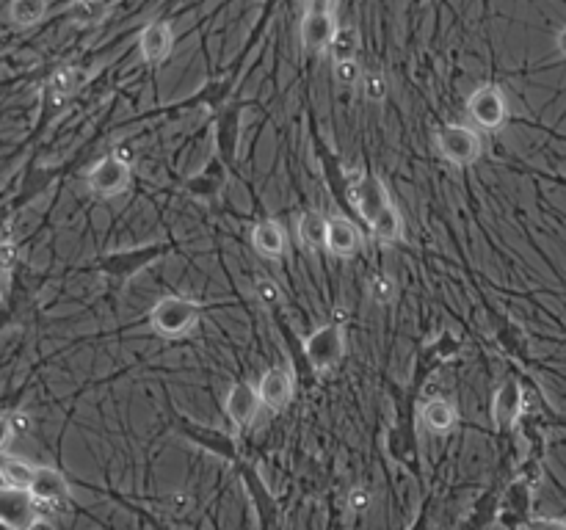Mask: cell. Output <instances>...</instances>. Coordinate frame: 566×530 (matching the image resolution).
Instances as JSON below:
<instances>
[{
  "label": "cell",
  "instance_id": "30",
  "mask_svg": "<svg viewBox=\"0 0 566 530\" xmlns=\"http://www.w3.org/2000/svg\"><path fill=\"white\" fill-rule=\"evenodd\" d=\"M108 14H111V6L100 3V0H81V3L67 6V17L78 25H100Z\"/></svg>",
  "mask_w": 566,
  "mask_h": 530
},
{
  "label": "cell",
  "instance_id": "15",
  "mask_svg": "<svg viewBox=\"0 0 566 530\" xmlns=\"http://www.w3.org/2000/svg\"><path fill=\"white\" fill-rule=\"evenodd\" d=\"M387 450L398 464H404L409 470H417L420 464V453H417V434L412 426V409L404 406L401 417L395 420V426L387 434Z\"/></svg>",
  "mask_w": 566,
  "mask_h": 530
},
{
  "label": "cell",
  "instance_id": "20",
  "mask_svg": "<svg viewBox=\"0 0 566 530\" xmlns=\"http://www.w3.org/2000/svg\"><path fill=\"white\" fill-rule=\"evenodd\" d=\"M139 47L141 56L147 64L158 67L161 61L169 58L174 47V28L166 20H158V23H150L139 36Z\"/></svg>",
  "mask_w": 566,
  "mask_h": 530
},
{
  "label": "cell",
  "instance_id": "45",
  "mask_svg": "<svg viewBox=\"0 0 566 530\" xmlns=\"http://www.w3.org/2000/svg\"><path fill=\"white\" fill-rule=\"evenodd\" d=\"M9 260H12V249H9V246H0V268H6Z\"/></svg>",
  "mask_w": 566,
  "mask_h": 530
},
{
  "label": "cell",
  "instance_id": "44",
  "mask_svg": "<svg viewBox=\"0 0 566 530\" xmlns=\"http://www.w3.org/2000/svg\"><path fill=\"white\" fill-rule=\"evenodd\" d=\"M12 426H14V431H25V428H28V417H25V415H14L12 417Z\"/></svg>",
  "mask_w": 566,
  "mask_h": 530
},
{
  "label": "cell",
  "instance_id": "7",
  "mask_svg": "<svg viewBox=\"0 0 566 530\" xmlns=\"http://www.w3.org/2000/svg\"><path fill=\"white\" fill-rule=\"evenodd\" d=\"M467 114H470L475 125L484 127V130H500L509 119V105H506V97H503V92L497 89L495 83H486V86H478L470 94Z\"/></svg>",
  "mask_w": 566,
  "mask_h": 530
},
{
  "label": "cell",
  "instance_id": "36",
  "mask_svg": "<svg viewBox=\"0 0 566 530\" xmlns=\"http://www.w3.org/2000/svg\"><path fill=\"white\" fill-rule=\"evenodd\" d=\"M370 299L376 304H390L395 299V282L387 274H376V277L368 282Z\"/></svg>",
  "mask_w": 566,
  "mask_h": 530
},
{
  "label": "cell",
  "instance_id": "32",
  "mask_svg": "<svg viewBox=\"0 0 566 530\" xmlns=\"http://www.w3.org/2000/svg\"><path fill=\"white\" fill-rule=\"evenodd\" d=\"M497 343L506 348V354L511 357L522 359V362H531V351H528V343H525V337H522L520 326H514L511 321L500 323V329H497Z\"/></svg>",
  "mask_w": 566,
  "mask_h": 530
},
{
  "label": "cell",
  "instance_id": "38",
  "mask_svg": "<svg viewBox=\"0 0 566 530\" xmlns=\"http://www.w3.org/2000/svg\"><path fill=\"white\" fill-rule=\"evenodd\" d=\"M362 75H365V72L359 70L357 61H343V64H335V81H337V86H343V89L357 86V83L362 81Z\"/></svg>",
  "mask_w": 566,
  "mask_h": 530
},
{
  "label": "cell",
  "instance_id": "4",
  "mask_svg": "<svg viewBox=\"0 0 566 530\" xmlns=\"http://www.w3.org/2000/svg\"><path fill=\"white\" fill-rule=\"evenodd\" d=\"M174 431L185 437L191 445L208 450L210 456H219V459L230 461V464H238L241 461V453H238V442L230 434H224L219 428L202 426V423H194L188 417H174Z\"/></svg>",
  "mask_w": 566,
  "mask_h": 530
},
{
  "label": "cell",
  "instance_id": "6",
  "mask_svg": "<svg viewBox=\"0 0 566 530\" xmlns=\"http://www.w3.org/2000/svg\"><path fill=\"white\" fill-rule=\"evenodd\" d=\"M437 144L442 158L453 166H470L481 158V139L467 125H442L437 130Z\"/></svg>",
  "mask_w": 566,
  "mask_h": 530
},
{
  "label": "cell",
  "instance_id": "40",
  "mask_svg": "<svg viewBox=\"0 0 566 530\" xmlns=\"http://www.w3.org/2000/svg\"><path fill=\"white\" fill-rule=\"evenodd\" d=\"M525 530H566V522L555 517H533Z\"/></svg>",
  "mask_w": 566,
  "mask_h": 530
},
{
  "label": "cell",
  "instance_id": "9",
  "mask_svg": "<svg viewBox=\"0 0 566 530\" xmlns=\"http://www.w3.org/2000/svg\"><path fill=\"white\" fill-rule=\"evenodd\" d=\"M528 409V398L517 376H509L503 381L495 392V401H492V420H495L497 431H509L522 420Z\"/></svg>",
  "mask_w": 566,
  "mask_h": 530
},
{
  "label": "cell",
  "instance_id": "21",
  "mask_svg": "<svg viewBox=\"0 0 566 530\" xmlns=\"http://www.w3.org/2000/svg\"><path fill=\"white\" fill-rule=\"evenodd\" d=\"M34 500L28 492L3 489L0 492V522L14 530H25L34 522Z\"/></svg>",
  "mask_w": 566,
  "mask_h": 530
},
{
  "label": "cell",
  "instance_id": "46",
  "mask_svg": "<svg viewBox=\"0 0 566 530\" xmlns=\"http://www.w3.org/2000/svg\"><path fill=\"white\" fill-rule=\"evenodd\" d=\"M0 530H14V528H9V525H3V522H0Z\"/></svg>",
  "mask_w": 566,
  "mask_h": 530
},
{
  "label": "cell",
  "instance_id": "17",
  "mask_svg": "<svg viewBox=\"0 0 566 530\" xmlns=\"http://www.w3.org/2000/svg\"><path fill=\"white\" fill-rule=\"evenodd\" d=\"M232 86H235V78H216V81L205 83L197 94L185 97L180 103L169 105V108H161V111H191V108H210V111H224V103L232 94Z\"/></svg>",
  "mask_w": 566,
  "mask_h": 530
},
{
  "label": "cell",
  "instance_id": "24",
  "mask_svg": "<svg viewBox=\"0 0 566 530\" xmlns=\"http://www.w3.org/2000/svg\"><path fill=\"white\" fill-rule=\"evenodd\" d=\"M359 230L357 224L346 216H335L329 219V235H326V246L335 257H354L359 252Z\"/></svg>",
  "mask_w": 566,
  "mask_h": 530
},
{
  "label": "cell",
  "instance_id": "35",
  "mask_svg": "<svg viewBox=\"0 0 566 530\" xmlns=\"http://www.w3.org/2000/svg\"><path fill=\"white\" fill-rule=\"evenodd\" d=\"M78 83H81V72L72 70V67H61L50 78V92L56 94V97H67V94L78 89Z\"/></svg>",
  "mask_w": 566,
  "mask_h": 530
},
{
  "label": "cell",
  "instance_id": "1",
  "mask_svg": "<svg viewBox=\"0 0 566 530\" xmlns=\"http://www.w3.org/2000/svg\"><path fill=\"white\" fill-rule=\"evenodd\" d=\"M174 243L161 241V243H144V246H133V249H119V252L105 254L100 260V271L108 279H116L119 285L128 282L136 274H141L144 268H150L152 263H158L161 257L172 252Z\"/></svg>",
  "mask_w": 566,
  "mask_h": 530
},
{
  "label": "cell",
  "instance_id": "22",
  "mask_svg": "<svg viewBox=\"0 0 566 530\" xmlns=\"http://www.w3.org/2000/svg\"><path fill=\"white\" fill-rule=\"evenodd\" d=\"M500 514H503V522L509 525V528H528V522H531V484L528 481H517V484L509 486V492L503 497V508H500Z\"/></svg>",
  "mask_w": 566,
  "mask_h": 530
},
{
  "label": "cell",
  "instance_id": "18",
  "mask_svg": "<svg viewBox=\"0 0 566 530\" xmlns=\"http://www.w3.org/2000/svg\"><path fill=\"white\" fill-rule=\"evenodd\" d=\"M28 495L39 506H61L70 497V486H67V478L53 467H36V478Z\"/></svg>",
  "mask_w": 566,
  "mask_h": 530
},
{
  "label": "cell",
  "instance_id": "41",
  "mask_svg": "<svg viewBox=\"0 0 566 530\" xmlns=\"http://www.w3.org/2000/svg\"><path fill=\"white\" fill-rule=\"evenodd\" d=\"M14 437V426H12V417H3L0 415V450L6 448Z\"/></svg>",
  "mask_w": 566,
  "mask_h": 530
},
{
  "label": "cell",
  "instance_id": "27",
  "mask_svg": "<svg viewBox=\"0 0 566 530\" xmlns=\"http://www.w3.org/2000/svg\"><path fill=\"white\" fill-rule=\"evenodd\" d=\"M36 478V467L20 456H0V481L14 492H31Z\"/></svg>",
  "mask_w": 566,
  "mask_h": 530
},
{
  "label": "cell",
  "instance_id": "31",
  "mask_svg": "<svg viewBox=\"0 0 566 530\" xmlns=\"http://www.w3.org/2000/svg\"><path fill=\"white\" fill-rule=\"evenodd\" d=\"M370 232L379 243H395L401 238V213L395 210V205L379 213V219L370 224Z\"/></svg>",
  "mask_w": 566,
  "mask_h": 530
},
{
  "label": "cell",
  "instance_id": "2",
  "mask_svg": "<svg viewBox=\"0 0 566 530\" xmlns=\"http://www.w3.org/2000/svg\"><path fill=\"white\" fill-rule=\"evenodd\" d=\"M199 321V304L183 296H166L150 312L152 329L161 337L188 335Z\"/></svg>",
  "mask_w": 566,
  "mask_h": 530
},
{
  "label": "cell",
  "instance_id": "16",
  "mask_svg": "<svg viewBox=\"0 0 566 530\" xmlns=\"http://www.w3.org/2000/svg\"><path fill=\"white\" fill-rule=\"evenodd\" d=\"M224 409H227V417L235 426H249L255 420L257 409H260V392L249 381H235L227 392V398H224Z\"/></svg>",
  "mask_w": 566,
  "mask_h": 530
},
{
  "label": "cell",
  "instance_id": "42",
  "mask_svg": "<svg viewBox=\"0 0 566 530\" xmlns=\"http://www.w3.org/2000/svg\"><path fill=\"white\" fill-rule=\"evenodd\" d=\"M25 530H56V525H53L50 519L36 517L34 522H31V525H28V528H25Z\"/></svg>",
  "mask_w": 566,
  "mask_h": 530
},
{
  "label": "cell",
  "instance_id": "19",
  "mask_svg": "<svg viewBox=\"0 0 566 530\" xmlns=\"http://www.w3.org/2000/svg\"><path fill=\"white\" fill-rule=\"evenodd\" d=\"M293 376H290L288 368H271L263 373V379L257 384V392H260V404H266L268 409H285L293 398Z\"/></svg>",
  "mask_w": 566,
  "mask_h": 530
},
{
  "label": "cell",
  "instance_id": "10",
  "mask_svg": "<svg viewBox=\"0 0 566 530\" xmlns=\"http://www.w3.org/2000/svg\"><path fill=\"white\" fill-rule=\"evenodd\" d=\"M462 351V340L453 335L451 329H445L437 340H431L420 354H417V362H415V379H412V387L409 390L415 392L420 390V384L439 368V365H445V362H451L456 354Z\"/></svg>",
  "mask_w": 566,
  "mask_h": 530
},
{
  "label": "cell",
  "instance_id": "3",
  "mask_svg": "<svg viewBox=\"0 0 566 530\" xmlns=\"http://www.w3.org/2000/svg\"><path fill=\"white\" fill-rule=\"evenodd\" d=\"M337 3L332 0H312L307 12L301 17V45L310 53H321L332 45L337 34Z\"/></svg>",
  "mask_w": 566,
  "mask_h": 530
},
{
  "label": "cell",
  "instance_id": "23",
  "mask_svg": "<svg viewBox=\"0 0 566 530\" xmlns=\"http://www.w3.org/2000/svg\"><path fill=\"white\" fill-rule=\"evenodd\" d=\"M224 180H227V166L213 155V158L205 163L202 172L185 180V191L191 196H197V199H213V196H219V191L224 188Z\"/></svg>",
  "mask_w": 566,
  "mask_h": 530
},
{
  "label": "cell",
  "instance_id": "29",
  "mask_svg": "<svg viewBox=\"0 0 566 530\" xmlns=\"http://www.w3.org/2000/svg\"><path fill=\"white\" fill-rule=\"evenodd\" d=\"M332 58L335 64H343V61H357V50H359V34L354 25H340L337 28L335 39H332Z\"/></svg>",
  "mask_w": 566,
  "mask_h": 530
},
{
  "label": "cell",
  "instance_id": "25",
  "mask_svg": "<svg viewBox=\"0 0 566 530\" xmlns=\"http://www.w3.org/2000/svg\"><path fill=\"white\" fill-rule=\"evenodd\" d=\"M420 420H423V426H426L428 431L445 434V431H451V428L456 426L459 412H456V406H453L448 398H431V401L420 406Z\"/></svg>",
  "mask_w": 566,
  "mask_h": 530
},
{
  "label": "cell",
  "instance_id": "33",
  "mask_svg": "<svg viewBox=\"0 0 566 530\" xmlns=\"http://www.w3.org/2000/svg\"><path fill=\"white\" fill-rule=\"evenodd\" d=\"M47 14V6L42 0H14L9 6V17L14 25L20 28H31V25L42 23V17Z\"/></svg>",
  "mask_w": 566,
  "mask_h": 530
},
{
  "label": "cell",
  "instance_id": "11",
  "mask_svg": "<svg viewBox=\"0 0 566 530\" xmlns=\"http://www.w3.org/2000/svg\"><path fill=\"white\" fill-rule=\"evenodd\" d=\"M130 183V163L122 155H108L103 161L94 163V169L89 172V191L97 196L122 194Z\"/></svg>",
  "mask_w": 566,
  "mask_h": 530
},
{
  "label": "cell",
  "instance_id": "8",
  "mask_svg": "<svg viewBox=\"0 0 566 530\" xmlns=\"http://www.w3.org/2000/svg\"><path fill=\"white\" fill-rule=\"evenodd\" d=\"M241 122H243V105H227L219 111V119L213 125V141H216V158H219L227 172H235V155H238V144H241Z\"/></svg>",
  "mask_w": 566,
  "mask_h": 530
},
{
  "label": "cell",
  "instance_id": "37",
  "mask_svg": "<svg viewBox=\"0 0 566 530\" xmlns=\"http://www.w3.org/2000/svg\"><path fill=\"white\" fill-rule=\"evenodd\" d=\"M255 293H257V299L263 301L266 307H271V310H277L279 301H282V290H279V285L274 282V279H268V277L257 279Z\"/></svg>",
  "mask_w": 566,
  "mask_h": 530
},
{
  "label": "cell",
  "instance_id": "13",
  "mask_svg": "<svg viewBox=\"0 0 566 530\" xmlns=\"http://www.w3.org/2000/svg\"><path fill=\"white\" fill-rule=\"evenodd\" d=\"M235 467H238V475H241L243 486H246V495H249V500L255 503L260 525H263V528L274 525V519L279 517V506H277V500H274V495L268 492L263 475L257 473L255 464H249V461H243V459L238 461Z\"/></svg>",
  "mask_w": 566,
  "mask_h": 530
},
{
  "label": "cell",
  "instance_id": "43",
  "mask_svg": "<svg viewBox=\"0 0 566 530\" xmlns=\"http://www.w3.org/2000/svg\"><path fill=\"white\" fill-rule=\"evenodd\" d=\"M555 45L561 50V56H566V25L558 31V36H555Z\"/></svg>",
  "mask_w": 566,
  "mask_h": 530
},
{
  "label": "cell",
  "instance_id": "14",
  "mask_svg": "<svg viewBox=\"0 0 566 530\" xmlns=\"http://www.w3.org/2000/svg\"><path fill=\"white\" fill-rule=\"evenodd\" d=\"M390 194L376 174H357L354 177V208L362 219L373 224L384 208H390Z\"/></svg>",
  "mask_w": 566,
  "mask_h": 530
},
{
  "label": "cell",
  "instance_id": "34",
  "mask_svg": "<svg viewBox=\"0 0 566 530\" xmlns=\"http://www.w3.org/2000/svg\"><path fill=\"white\" fill-rule=\"evenodd\" d=\"M359 86H362L365 100H370V103H382L384 97H387V78H384L382 70L365 72L362 81H359Z\"/></svg>",
  "mask_w": 566,
  "mask_h": 530
},
{
  "label": "cell",
  "instance_id": "26",
  "mask_svg": "<svg viewBox=\"0 0 566 530\" xmlns=\"http://www.w3.org/2000/svg\"><path fill=\"white\" fill-rule=\"evenodd\" d=\"M285 243H288V238H285V230H282L279 221H260V224H255L252 246L257 249V254L277 260V257L285 254Z\"/></svg>",
  "mask_w": 566,
  "mask_h": 530
},
{
  "label": "cell",
  "instance_id": "5",
  "mask_svg": "<svg viewBox=\"0 0 566 530\" xmlns=\"http://www.w3.org/2000/svg\"><path fill=\"white\" fill-rule=\"evenodd\" d=\"M304 354H307V362L315 373H326L332 370L343 359L346 354V337H343V329L335 326V323H324L312 332L307 340H304Z\"/></svg>",
  "mask_w": 566,
  "mask_h": 530
},
{
  "label": "cell",
  "instance_id": "39",
  "mask_svg": "<svg viewBox=\"0 0 566 530\" xmlns=\"http://www.w3.org/2000/svg\"><path fill=\"white\" fill-rule=\"evenodd\" d=\"M370 503H373V495H370L365 486H357V489H351V495H348V508H351V511L362 514V511H368Z\"/></svg>",
  "mask_w": 566,
  "mask_h": 530
},
{
  "label": "cell",
  "instance_id": "12",
  "mask_svg": "<svg viewBox=\"0 0 566 530\" xmlns=\"http://www.w3.org/2000/svg\"><path fill=\"white\" fill-rule=\"evenodd\" d=\"M312 147L318 152V161H321V169H324L329 191L335 194V199L343 205V208L351 210V205H354V177H348L346 169H343L340 161H337L335 152L326 147L318 133H312Z\"/></svg>",
  "mask_w": 566,
  "mask_h": 530
},
{
  "label": "cell",
  "instance_id": "28",
  "mask_svg": "<svg viewBox=\"0 0 566 530\" xmlns=\"http://www.w3.org/2000/svg\"><path fill=\"white\" fill-rule=\"evenodd\" d=\"M326 235H329V219H324L318 210H307L299 219V241L307 249H321L326 246Z\"/></svg>",
  "mask_w": 566,
  "mask_h": 530
}]
</instances>
